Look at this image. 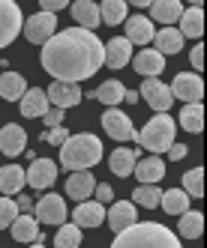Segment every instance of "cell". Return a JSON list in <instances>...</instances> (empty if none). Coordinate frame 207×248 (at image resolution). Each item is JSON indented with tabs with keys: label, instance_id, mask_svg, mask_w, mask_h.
Segmentation results:
<instances>
[{
	"label": "cell",
	"instance_id": "cell-13",
	"mask_svg": "<svg viewBox=\"0 0 207 248\" xmlns=\"http://www.w3.org/2000/svg\"><path fill=\"white\" fill-rule=\"evenodd\" d=\"M105 218H108V227L114 233H123L126 227H132L138 221V209H135L132 201H114L111 209L105 212Z\"/></svg>",
	"mask_w": 207,
	"mask_h": 248
},
{
	"label": "cell",
	"instance_id": "cell-11",
	"mask_svg": "<svg viewBox=\"0 0 207 248\" xmlns=\"http://www.w3.org/2000/svg\"><path fill=\"white\" fill-rule=\"evenodd\" d=\"M102 129H105L108 138L114 140H135V126H132V120L123 114V111H117V108H108L105 114H102Z\"/></svg>",
	"mask_w": 207,
	"mask_h": 248
},
{
	"label": "cell",
	"instance_id": "cell-42",
	"mask_svg": "<svg viewBox=\"0 0 207 248\" xmlns=\"http://www.w3.org/2000/svg\"><path fill=\"white\" fill-rule=\"evenodd\" d=\"M168 158H171V162H180V158H186V144H177V140H174V144L168 147Z\"/></svg>",
	"mask_w": 207,
	"mask_h": 248
},
{
	"label": "cell",
	"instance_id": "cell-30",
	"mask_svg": "<svg viewBox=\"0 0 207 248\" xmlns=\"http://www.w3.org/2000/svg\"><path fill=\"white\" fill-rule=\"evenodd\" d=\"M21 188H24V168H18V165L0 168V191H6V198Z\"/></svg>",
	"mask_w": 207,
	"mask_h": 248
},
{
	"label": "cell",
	"instance_id": "cell-7",
	"mask_svg": "<svg viewBox=\"0 0 207 248\" xmlns=\"http://www.w3.org/2000/svg\"><path fill=\"white\" fill-rule=\"evenodd\" d=\"M54 30H57V18H54V15H48V12L30 15V18L21 24V33L30 42H36V45H45L51 36H54Z\"/></svg>",
	"mask_w": 207,
	"mask_h": 248
},
{
	"label": "cell",
	"instance_id": "cell-21",
	"mask_svg": "<svg viewBox=\"0 0 207 248\" xmlns=\"http://www.w3.org/2000/svg\"><path fill=\"white\" fill-rule=\"evenodd\" d=\"M129 60H132V45H129L123 36H114V39L105 45V57H102V63L111 66V69H123Z\"/></svg>",
	"mask_w": 207,
	"mask_h": 248
},
{
	"label": "cell",
	"instance_id": "cell-10",
	"mask_svg": "<svg viewBox=\"0 0 207 248\" xmlns=\"http://www.w3.org/2000/svg\"><path fill=\"white\" fill-rule=\"evenodd\" d=\"M138 96H144V102L150 105L153 111H159V114H165L171 105H174L168 84H162L159 78H144V84H141V90H138Z\"/></svg>",
	"mask_w": 207,
	"mask_h": 248
},
{
	"label": "cell",
	"instance_id": "cell-20",
	"mask_svg": "<svg viewBox=\"0 0 207 248\" xmlns=\"http://www.w3.org/2000/svg\"><path fill=\"white\" fill-rule=\"evenodd\" d=\"M24 144H27V132L21 126L9 123V126L0 129V150H3L6 155H21L24 153Z\"/></svg>",
	"mask_w": 207,
	"mask_h": 248
},
{
	"label": "cell",
	"instance_id": "cell-38",
	"mask_svg": "<svg viewBox=\"0 0 207 248\" xmlns=\"http://www.w3.org/2000/svg\"><path fill=\"white\" fill-rule=\"evenodd\" d=\"M18 216H21V212H18V206H15L12 198H0V230L12 227V221L18 218Z\"/></svg>",
	"mask_w": 207,
	"mask_h": 248
},
{
	"label": "cell",
	"instance_id": "cell-16",
	"mask_svg": "<svg viewBox=\"0 0 207 248\" xmlns=\"http://www.w3.org/2000/svg\"><path fill=\"white\" fill-rule=\"evenodd\" d=\"M156 36V30H153L150 18H144V15H132V18L126 21V42L129 45H150V39Z\"/></svg>",
	"mask_w": 207,
	"mask_h": 248
},
{
	"label": "cell",
	"instance_id": "cell-23",
	"mask_svg": "<svg viewBox=\"0 0 207 248\" xmlns=\"http://www.w3.org/2000/svg\"><path fill=\"white\" fill-rule=\"evenodd\" d=\"M201 33H204V9H201V3H195V6L183 9V15H180V36L201 39Z\"/></svg>",
	"mask_w": 207,
	"mask_h": 248
},
{
	"label": "cell",
	"instance_id": "cell-35",
	"mask_svg": "<svg viewBox=\"0 0 207 248\" xmlns=\"http://www.w3.org/2000/svg\"><path fill=\"white\" fill-rule=\"evenodd\" d=\"M159 198H162V191H159L156 186H138V188L132 191V203H138V206H147V209L159 206Z\"/></svg>",
	"mask_w": 207,
	"mask_h": 248
},
{
	"label": "cell",
	"instance_id": "cell-24",
	"mask_svg": "<svg viewBox=\"0 0 207 248\" xmlns=\"http://www.w3.org/2000/svg\"><path fill=\"white\" fill-rule=\"evenodd\" d=\"M18 102H21V114H24V117H42V114L51 108L45 90H39V87H30V90H27Z\"/></svg>",
	"mask_w": 207,
	"mask_h": 248
},
{
	"label": "cell",
	"instance_id": "cell-25",
	"mask_svg": "<svg viewBox=\"0 0 207 248\" xmlns=\"http://www.w3.org/2000/svg\"><path fill=\"white\" fill-rule=\"evenodd\" d=\"M135 162H138V153L135 150H126V147H120V150H114L111 153V158H108V168H111V173H117V176H126L135 170Z\"/></svg>",
	"mask_w": 207,
	"mask_h": 248
},
{
	"label": "cell",
	"instance_id": "cell-29",
	"mask_svg": "<svg viewBox=\"0 0 207 248\" xmlns=\"http://www.w3.org/2000/svg\"><path fill=\"white\" fill-rule=\"evenodd\" d=\"M159 206L168 212V216H183L189 209V194L183 188H171V191H162L159 198Z\"/></svg>",
	"mask_w": 207,
	"mask_h": 248
},
{
	"label": "cell",
	"instance_id": "cell-28",
	"mask_svg": "<svg viewBox=\"0 0 207 248\" xmlns=\"http://www.w3.org/2000/svg\"><path fill=\"white\" fill-rule=\"evenodd\" d=\"M24 93H27V81L18 72H3V78H0V96L6 102H18Z\"/></svg>",
	"mask_w": 207,
	"mask_h": 248
},
{
	"label": "cell",
	"instance_id": "cell-33",
	"mask_svg": "<svg viewBox=\"0 0 207 248\" xmlns=\"http://www.w3.org/2000/svg\"><path fill=\"white\" fill-rule=\"evenodd\" d=\"M99 21H105L108 27L126 21V0H102L99 6Z\"/></svg>",
	"mask_w": 207,
	"mask_h": 248
},
{
	"label": "cell",
	"instance_id": "cell-9",
	"mask_svg": "<svg viewBox=\"0 0 207 248\" xmlns=\"http://www.w3.org/2000/svg\"><path fill=\"white\" fill-rule=\"evenodd\" d=\"M33 212H36V224H66L69 216L63 198H57V194H42Z\"/></svg>",
	"mask_w": 207,
	"mask_h": 248
},
{
	"label": "cell",
	"instance_id": "cell-37",
	"mask_svg": "<svg viewBox=\"0 0 207 248\" xmlns=\"http://www.w3.org/2000/svg\"><path fill=\"white\" fill-rule=\"evenodd\" d=\"M183 191L189 198H201L204 194V168H192L183 176Z\"/></svg>",
	"mask_w": 207,
	"mask_h": 248
},
{
	"label": "cell",
	"instance_id": "cell-1",
	"mask_svg": "<svg viewBox=\"0 0 207 248\" xmlns=\"http://www.w3.org/2000/svg\"><path fill=\"white\" fill-rule=\"evenodd\" d=\"M102 57H105V45L81 27L60 30L42 45V69L51 75V81L63 84L93 78L102 69Z\"/></svg>",
	"mask_w": 207,
	"mask_h": 248
},
{
	"label": "cell",
	"instance_id": "cell-4",
	"mask_svg": "<svg viewBox=\"0 0 207 248\" xmlns=\"http://www.w3.org/2000/svg\"><path fill=\"white\" fill-rule=\"evenodd\" d=\"M135 140L141 144L144 150H150L153 155L168 153V147L174 144V120L168 114H156L153 120H147V126L135 135Z\"/></svg>",
	"mask_w": 207,
	"mask_h": 248
},
{
	"label": "cell",
	"instance_id": "cell-17",
	"mask_svg": "<svg viewBox=\"0 0 207 248\" xmlns=\"http://www.w3.org/2000/svg\"><path fill=\"white\" fill-rule=\"evenodd\" d=\"M180 15H183V3H180V0H153V3H150V18L159 21V24L174 27L180 21Z\"/></svg>",
	"mask_w": 207,
	"mask_h": 248
},
{
	"label": "cell",
	"instance_id": "cell-45",
	"mask_svg": "<svg viewBox=\"0 0 207 248\" xmlns=\"http://www.w3.org/2000/svg\"><path fill=\"white\" fill-rule=\"evenodd\" d=\"M27 248H45V245H42V242H33V245H27Z\"/></svg>",
	"mask_w": 207,
	"mask_h": 248
},
{
	"label": "cell",
	"instance_id": "cell-41",
	"mask_svg": "<svg viewBox=\"0 0 207 248\" xmlns=\"http://www.w3.org/2000/svg\"><path fill=\"white\" fill-rule=\"evenodd\" d=\"M42 123L48 129H57V126H63V111L60 108H48L45 114H42Z\"/></svg>",
	"mask_w": 207,
	"mask_h": 248
},
{
	"label": "cell",
	"instance_id": "cell-12",
	"mask_svg": "<svg viewBox=\"0 0 207 248\" xmlns=\"http://www.w3.org/2000/svg\"><path fill=\"white\" fill-rule=\"evenodd\" d=\"M45 96H48V105H51V108H60V111H66V108H72V105H78L84 93L78 90V84L51 81V87L45 90Z\"/></svg>",
	"mask_w": 207,
	"mask_h": 248
},
{
	"label": "cell",
	"instance_id": "cell-44",
	"mask_svg": "<svg viewBox=\"0 0 207 248\" xmlns=\"http://www.w3.org/2000/svg\"><path fill=\"white\" fill-rule=\"evenodd\" d=\"M123 99H126L129 105H135V102H138V99H141V96H138L135 90H126V93H123Z\"/></svg>",
	"mask_w": 207,
	"mask_h": 248
},
{
	"label": "cell",
	"instance_id": "cell-18",
	"mask_svg": "<svg viewBox=\"0 0 207 248\" xmlns=\"http://www.w3.org/2000/svg\"><path fill=\"white\" fill-rule=\"evenodd\" d=\"M69 12H72V18H75V24L81 27V30H96L102 21H99V6L93 3V0H78V3H72L69 6Z\"/></svg>",
	"mask_w": 207,
	"mask_h": 248
},
{
	"label": "cell",
	"instance_id": "cell-34",
	"mask_svg": "<svg viewBox=\"0 0 207 248\" xmlns=\"http://www.w3.org/2000/svg\"><path fill=\"white\" fill-rule=\"evenodd\" d=\"M123 93H126V87L111 78V81H105L102 87H96V93H93V96H96L99 102H105L108 108H114L117 102H123Z\"/></svg>",
	"mask_w": 207,
	"mask_h": 248
},
{
	"label": "cell",
	"instance_id": "cell-32",
	"mask_svg": "<svg viewBox=\"0 0 207 248\" xmlns=\"http://www.w3.org/2000/svg\"><path fill=\"white\" fill-rule=\"evenodd\" d=\"M177 230H180L183 239H198L204 233V216H201V212H195V209H186L183 216H180Z\"/></svg>",
	"mask_w": 207,
	"mask_h": 248
},
{
	"label": "cell",
	"instance_id": "cell-2",
	"mask_svg": "<svg viewBox=\"0 0 207 248\" xmlns=\"http://www.w3.org/2000/svg\"><path fill=\"white\" fill-rule=\"evenodd\" d=\"M111 248H183V245L159 221H135L123 233H117Z\"/></svg>",
	"mask_w": 207,
	"mask_h": 248
},
{
	"label": "cell",
	"instance_id": "cell-36",
	"mask_svg": "<svg viewBox=\"0 0 207 248\" xmlns=\"http://www.w3.org/2000/svg\"><path fill=\"white\" fill-rule=\"evenodd\" d=\"M54 245L57 248H78L81 245V227H75V224H60L57 236H54Z\"/></svg>",
	"mask_w": 207,
	"mask_h": 248
},
{
	"label": "cell",
	"instance_id": "cell-40",
	"mask_svg": "<svg viewBox=\"0 0 207 248\" xmlns=\"http://www.w3.org/2000/svg\"><path fill=\"white\" fill-rule=\"evenodd\" d=\"M42 138L48 140L51 147H54V144H57V147H63V144H66V138H69V132H66L63 126H57V129H48V132H45Z\"/></svg>",
	"mask_w": 207,
	"mask_h": 248
},
{
	"label": "cell",
	"instance_id": "cell-43",
	"mask_svg": "<svg viewBox=\"0 0 207 248\" xmlns=\"http://www.w3.org/2000/svg\"><path fill=\"white\" fill-rule=\"evenodd\" d=\"M189 60H192V66H195L198 72H201V66H204V48H201V42L192 48V54H189Z\"/></svg>",
	"mask_w": 207,
	"mask_h": 248
},
{
	"label": "cell",
	"instance_id": "cell-6",
	"mask_svg": "<svg viewBox=\"0 0 207 248\" xmlns=\"http://www.w3.org/2000/svg\"><path fill=\"white\" fill-rule=\"evenodd\" d=\"M168 90H171V99H180L186 105H192V102H201V96H204V81H201V75L180 72V75H174V84H171Z\"/></svg>",
	"mask_w": 207,
	"mask_h": 248
},
{
	"label": "cell",
	"instance_id": "cell-14",
	"mask_svg": "<svg viewBox=\"0 0 207 248\" xmlns=\"http://www.w3.org/2000/svg\"><path fill=\"white\" fill-rule=\"evenodd\" d=\"M132 66H135V72L144 75V78H159V72H165V57L153 48H144V51L135 54Z\"/></svg>",
	"mask_w": 207,
	"mask_h": 248
},
{
	"label": "cell",
	"instance_id": "cell-3",
	"mask_svg": "<svg viewBox=\"0 0 207 248\" xmlns=\"http://www.w3.org/2000/svg\"><path fill=\"white\" fill-rule=\"evenodd\" d=\"M102 158V140L90 132L84 135H69L66 144L60 147V165L69 170H87Z\"/></svg>",
	"mask_w": 207,
	"mask_h": 248
},
{
	"label": "cell",
	"instance_id": "cell-19",
	"mask_svg": "<svg viewBox=\"0 0 207 248\" xmlns=\"http://www.w3.org/2000/svg\"><path fill=\"white\" fill-rule=\"evenodd\" d=\"M102 218H105V209H102V203H96V201H84L72 212V224L75 227H99Z\"/></svg>",
	"mask_w": 207,
	"mask_h": 248
},
{
	"label": "cell",
	"instance_id": "cell-15",
	"mask_svg": "<svg viewBox=\"0 0 207 248\" xmlns=\"http://www.w3.org/2000/svg\"><path fill=\"white\" fill-rule=\"evenodd\" d=\"M93 188H96V180H93V173L90 170H75L72 176L66 180V194L72 201H78V203H84L93 194Z\"/></svg>",
	"mask_w": 207,
	"mask_h": 248
},
{
	"label": "cell",
	"instance_id": "cell-39",
	"mask_svg": "<svg viewBox=\"0 0 207 248\" xmlns=\"http://www.w3.org/2000/svg\"><path fill=\"white\" fill-rule=\"evenodd\" d=\"M93 198H96V203H111V201H114V188H111L108 183H96Z\"/></svg>",
	"mask_w": 207,
	"mask_h": 248
},
{
	"label": "cell",
	"instance_id": "cell-22",
	"mask_svg": "<svg viewBox=\"0 0 207 248\" xmlns=\"http://www.w3.org/2000/svg\"><path fill=\"white\" fill-rule=\"evenodd\" d=\"M132 173L141 180V186H156L165 176V162H162L159 155H150V158H144V162H135Z\"/></svg>",
	"mask_w": 207,
	"mask_h": 248
},
{
	"label": "cell",
	"instance_id": "cell-31",
	"mask_svg": "<svg viewBox=\"0 0 207 248\" xmlns=\"http://www.w3.org/2000/svg\"><path fill=\"white\" fill-rule=\"evenodd\" d=\"M180 126L186 132H192L198 135L204 129V105L201 102H192V105H183V111H180Z\"/></svg>",
	"mask_w": 207,
	"mask_h": 248
},
{
	"label": "cell",
	"instance_id": "cell-26",
	"mask_svg": "<svg viewBox=\"0 0 207 248\" xmlns=\"http://www.w3.org/2000/svg\"><path fill=\"white\" fill-rule=\"evenodd\" d=\"M12 239L15 242H33V239H42L39 236V224H36V218H33V216H18V218H15L12 221Z\"/></svg>",
	"mask_w": 207,
	"mask_h": 248
},
{
	"label": "cell",
	"instance_id": "cell-5",
	"mask_svg": "<svg viewBox=\"0 0 207 248\" xmlns=\"http://www.w3.org/2000/svg\"><path fill=\"white\" fill-rule=\"evenodd\" d=\"M24 15L18 9V3L12 0H0V48H6L9 42H15V36L21 33Z\"/></svg>",
	"mask_w": 207,
	"mask_h": 248
},
{
	"label": "cell",
	"instance_id": "cell-8",
	"mask_svg": "<svg viewBox=\"0 0 207 248\" xmlns=\"http://www.w3.org/2000/svg\"><path fill=\"white\" fill-rule=\"evenodd\" d=\"M54 180H57V165L51 158H33L30 170H24V183H30V188H36V191L51 188Z\"/></svg>",
	"mask_w": 207,
	"mask_h": 248
},
{
	"label": "cell",
	"instance_id": "cell-27",
	"mask_svg": "<svg viewBox=\"0 0 207 248\" xmlns=\"http://www.w3.org/2000/svg\"><path fill=\"white\" fill-rule=\"evenodd\" d=\"M153 42H156L153 51H159L162 57L165 54H177V51L183 48V36H180V30H174V27H162L156 36H153Z\"/></svg>",
	"mask_w": 207,
	"mask_h": 248
}]
</instances>
